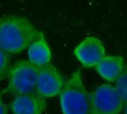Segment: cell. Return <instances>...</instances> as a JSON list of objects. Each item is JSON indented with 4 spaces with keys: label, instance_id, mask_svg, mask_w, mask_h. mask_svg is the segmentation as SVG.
<instances>
[{
    "label": "cell",
    "instance_id": "6da1fadb",
    "mask_svg": "<svg viewBox=\"0 0 127 114\" xmlns=\"http://www.w3.org/2000/svg\"><path fill=\"white\" fill-rule=\"evenodd\" d=\"M39 31L29 19L16 15L0 18V50L8 54H17L26 50L39 35Z\"/></svg>",
    "mask_w": 127,
    "mask_h": 114
},
{
    "label": "cell",
    "instance_id": "7a4b0ae2",
    "mask_svg": "<svg viewBox=\"0 0 127 114\" xmlns=\"http://www.w3.org/2000/svg\"><path fill=\"white\" fill-rule=\"evenodd\" d=\"M59 96L62 114H91L88 93L79 69L64 82Z\"/></svg>",
    "mask_w": 127,
    "mask_h": 114
},
{
    "label": "cell",
    "instance_id": "3957f363",
    "mask_svg": "<svg viewBox=\"0 0 127 114\" xmlns=\"http://www.w3.org/2000/svg\"><path fill=\"white\" fill-rule=\"evenodd\" d=\"M39 68L29 61L21 60L11 65L7 73L8 85L6 91L15 97L34 93Z\"/></svg>",
    "mask_w": 127,
    "mask_h": 114
},
{
    "label": "cell",
    "instance_id": "277c9868",
    "mask_svg": "<svg viewBox=\"0 0 127 114\" xmlns=\"http://www.w3.org/2000/svg\"><path fill=\"white\" fill-rule=\"evenodd\" d=\"M91 114H120L124 103L114 86L103 84L88 93Z\"/></svg>",
    "mask_w": 127,
    "mask_h": 114
},
{
    "label": "cell",
    "instance_id": "5b68a950",
    "mask_svg": "<svg viewBox=\"0 0 127 114\" xmlns=\"http://www.w3.org/2000/svg\"><path fill=\"white\" fill-rule=\"evenodd\" d=\"M64 80L58 69L52 64L39 68L36 93L44 98L60 95L64 85Z\"/></svg>",
    "mask_w": 127,
    "mask_h": 114
},
{
    "label": "cell",
    "instance_id": "8992f818",
    "mask_svg": "<svg viewBox=\"0 0 127 114\" xmlns=\"http://www.w3.org/2000/svg\"><path fill=\"white\" fill-rule=\"evenodd\" d=\"M73 54L83 67L95 68L106 56V48L99 38L87 37L75 46Z\"/></svg>",
    "mask_w": 127,
    "mask_h": 114
},
{
    "label": "cell",
    "instance_id": "52a82bcc",
    "mask_svg": "<svg viewBox=\"0 0 127 114\" xmlns=\"http://www.w3.org/2000/svg\"><path fill=\"white\" fill-rule=\"evenodd\" d=\"M45 108V98L37 93L15 97L10 104L13 114H42Z\"/></svg>",
    "mask_w": 127,
    "mask_h": 114
},
{
    "label": "cell",
    "instance_id": "ba28073f",
    "mask_svg": "<svg viewBox=\"0 0 127 114\" xmlns=\"http://www.w3.org/2000/svg\"><path fill=\"white\" fill-rule=\"evenodd\" d=\"M125 65V59L120 55H106L95 66V70L105 81L114 82L120 76Z\"/></svg>",
    "mask_w": 127,
    "mask_h": 114
},
{
    "label": "cell",
    "instance_id": "9c48e42d",
    "mask_svg": "<svg viewBox=\"0 0 127 114\" xmlns=\"http://www.w3.org/2000/svg\"><path fill=\"white\" fill-rule=\"evenodd\" d=\"M27 55L29 57V61L37 68L50 64L52 60V51L42 32L28 47Z\"/></svg>",
    "mask_w": 127,
    "mask_h": 114
},
{
    "label": "cell",
    "instance_id": "30bf717a",
    "mask_svg": "<svg viewBox=\"0 0 127 114\" xmlns=\"http://www.w3.org/2000/svg\"><path fill=\"white\" fill-rule=\"evenodd\" d=\"M115 89L120 96L123 103H127V64H126L124 69L115 81Z\"/></svg>",
    "mask_w": 127,
    "mask_h": 114
},
{
    "label": "cell",
    "instance_id": "8fae6325",
    "mask_svg": "<svg viewBox=\"0 0 127 114\" xmlns=\"http://www.w3.org/2000/svg\"><path fill=\"white\" fill-rule=\"evenodd\" d=\"M10 56L3 50H0V81L7 75L10 68Z\"/></svg>",
    "mask_w": 127,
    "mask_h": 114
},
{
    "label": "cell",
    "instance_id": "7c38bea8",
    "mask_svg": "<svg viewBox=\"0 0 127 114\" xmlns=\"http://www.w3.org/2000/svg\"><path fill=\"white\" fill-rule=\"evenodd\" d=\"M0 114H7L6 105L2 99L1 94H0Z\"/></svg>",
    "mask_w": 127,
    "mask_h": 114
},
{
    "label": "cell",
    "instance_id": "4fadbf2b",
    "mask_svg": "<svg viewBox=\"0 0 127 114\" xmlns=\"http://www.w3.org/2000/svg\"><path fill=\"white\" fill-rule=\"evenodd\" d=\"M123 114H127V103L125 104L123 107Z\"/></svg>",
    "mask_w": 127,
    "mask_h": 114
}]
</instances>
